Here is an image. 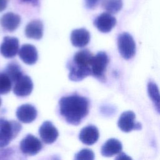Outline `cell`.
Here are the masks:
<instances>
[{
  "label": "cell",
  "mask_w": 160,
  "mask_h": 160,
  "mask_svg": "<svg viewBox=\"0 0 160 160\" xmlns=\"http://www.w3.org/2000/svg\"><path fill=\"white\" fill-rule=\"evenodd\" d=\"M59 112L66 121L77 126L89 112V100L78 94L62 97L59 101Z\"/></svg>",
  "instance_id": "obj_1"
},
{
  "label": "cell",
  "mask_w": 160,
  "mask_h": 160,
  "mask_svg": "<svg viewBox=\"0 0 160 160\" xmlns=\"http://www.w3.org/2000/svg\"><path fill=\"white\" fill-rule=\"evenodd\" d=\"M92 53L87 49L78 51L71 61L67 64L69 72V79L72 81H80L91 75V62Z\"/></svg>",
  "instance_id": "obj_2"
},
{
  "label": "cell",
  "mask_w": 160,
  "mask_h": 160,
  "mask_svg": "<svg viewBox=\"0 0 160 160\" xmlns=\"http://www.w3.org/2000/svg\"><path fill=\"white\" fill-rule=\"evenodd\" d=\"M22 128L16 121H8L0 118V148H4L15 138Z\"/></svg>",
  "instance_id": "obj_3"
},
{
  "label": "cell",
  "mask_w": 160,
  "mask_h": 160,
  "mask_svg": "<svg viewBox=\"0 0 160 160\" xmlns=\"http://www.w3.org/2000/svg\"><path fill=\"white\" fill-rule=\"evenodd\" d=\"M109 63L108 54L104 51L98 52L93 56L91 62V71L92 76L98 79L99 81H104L105 71Z\"/></svg>",
  "instance_id": "obj_4"
},
{
  "label": "cell",
  "mask_w": 160,
  "mask_h": 160,
  "mask_svg": "<svg viewBox=\"0 0 160 160\" xmlns=\"http://www.w3.org/2000/svg\"><path fill=\"white\" fill-rule=\"evenodd\" d=\"M118 47L121 56L125 59L132 58L136 53V44L132 36L124 32L118 37Z\"/></svg>",
  "instance_id": "obj_5"
},
{
  "label": "cell",
  "mask_w": 160,
  "mask_h": 160,
  "mask_svg": "<svg viewBox=\"0 0 160 160\" xmlns=\"http://www.w3.org/2000/svg\"><path fill=\"white\" fill-rule=\"evenodd\" d=\"M41 141L32 134H29L20 142V150L25 155L34 156L42 149Z\"/></svg>",
  "instance_id": "obj_6"
},
{
  "label": "cell",
  "mask_w": 160,
  "mask_h": 160,
  "mask_svg": "<svg viewBox=\"0 0 160 160\" xmlns=\"http://www.w3.org/2000/svg\"><path fill=\"white\" fill-rule=\"evenodd\" d=\"M135 118L136 115L131 111L122 112L118 121L119 128L125 132H129L132 130H140L142 128L141 124L135 122Z\"/></svg>",
  "instance_id": "obj_7"
},
{
  "label": "cell",
  "mask_w": 160,
  "mask_h": 160,
  "mask_svg": "<svg viewBox=\"0 0 160 160\" xmlns=\"http://www.w3.org/2000/svg\"><path fill=\"white\" fill-rule=\"evenodd\" d=\"M39 134L46 144H52L57 139L59 132L57 128L49 121L44 122L39 129Z\"/></svg>",
  "instance_id": "obj_8"
},
{
  "label": "cell",
  "mask_w": 160,
  "mask_h": 160,
  "mask_svg": "<svg viewBox=\"0 0 160 160\" xmlns=\"http://www.w3.org/2000/svg\"><path fill=\"white\" fill-rule=\"evenodd\" d=\"M116 24V18L107 12L101 14L94 21V25L99 31L104 33L111 31Z\"/></svg>",
  "instance_id": "obj_9"
},
{
  "label": "cell",
  "mask_w": 160,
  "mask_h": 160,
  "mask_svg": "<svg viewBox=\"0 0 160 160\" xmlns=\"http://www.w3.org/2000/svg\"><path fill=\"white\" fill-rule=\"evenodd\" d=\"M19 51V40L17 38L6 36L1 44V54L6 58L14 57Z\"/></svg>",
  "instance_id": "obj_10"
},
{
  "label": "cell",
  "mask_w": 160,
  "mask_h": 160,
  "mask_svg": "<svg viewBox=\"0 0 160 160\" xmlns=\"http://www.w3.org/2000/svg\"><path fill=\"white\" fill-rule=\"evenodd\" d=\"M32 89L33 83L30 77L22 75L15 82L13 92L17 96L25 97L31 93Z\"/></svg>",
  "instance_id": "obj_11"
},
{
  "label": "cell",
  "mask_w": 160,
  "mask_h": 160,
  "mask_svg": "<svg viewBox=\"0 0 160 160\" xmlns=\"http://www.w3.org/2000/svg\"><path fill=\"white\" fill-rule=\"evenodd\" d=\"M16 117L23 123H30L34 121L38 114L34 106L30 104H24L19 106L16 110Z\"/></svg>",
  "instance_id": "obj_12"
},
{
  "label": "cell",
  "mask_w": 160,
  "mask_h": 160,
  "mask_svg": "<svg viewBox=\"0 0 160 160\" xmlns=\"http://www.w3.org/2000/svg\"><path fill=\"white\" fill-rule=\"evenodd\" d=\"M19 58L26 64L32 65L35 64L38 59L36 48L32 44H24L18 51Z\"/></svg>",
  "instance_id": "obj_13"
},
{
  "label": "cell",
  "mask_w": 160,
  "mask_h": 160,
  "mask_svg": "<svg viewBox=\"0 0 160 160\" xmlns=\"http://www.w3.org/2000/svg\"><path fill=\"white\" fill-rule=\"evenodd\" d=\"M99 136V130L93 125H88L83 128L79 134V140L86 145L94 144L98 141Z\"/></svg>",
  "instance_id": "obj_14"
},
{
  "label": "cell",
  "mask_w": 160,
  "mask_h": 160,
  "mask_svg": "<svg viewBox=\"0 0 160 160\" xmlns=\"http://www.w3.org/2000/svg\"><path fill=\"white\" fill-rule=\"evenodd\" d=\"M90 41V34L84 28L74 29L71 34L72 44L77 48H82L86 46Z\"/></svg>",
  "instance_id": "obj_15"
},
{
  "label": "cell",
  "mask_w": 160,
  "mask_h": 160,
  "mask_svg": "<svg viewBox=\"0 0 160 160\" xmlns=\"http://www.w3.org/2000/svg\"><path fill=\"white\" fill-rule=\"evenodd\" d=\"M122 146L117 139H109L101 147V153L104 157H112L121 152Z\"/></svg>",
  "instance_id": "obj_16"
},
{
  "label": "cell",
  "mask_w": 160,
  "mask_h": 160,
  "mask_svg": "<svg viewBox=\"0 0 160 160\" xmlns=\"http://www.w3.org/2000/svg\"><path fill=\"white\" fill-rule=\"evenodd\" d=\"M21 23V17L14 12H9L4 14L1 18L2 27L6 31L12 32L15 31Z\"/></svg>",
  "instance_id": "obj_17"
},
{
  "label": "cell",
  "mask_w": 160,
  "mask_h": 160,
  "mask_svg": "<svg viewBox=\"0 0 160 160\" xmlns=\"http://www.w3.org/2000/svg\"><path fill=\"white\" fill-rule=\"evenodd\" d=\"M43 24L40 20H33L29 22L25 28V34L28 38L40 39L43 36Z\"/></svg>",
  "instance_id": "obj_18"
},
{
  "label": "cell",
  "mask_w": 160,
  "mask_h": 160,
  "mask_svg": "<svg viewBox=\"0 0 160 160\" xmlns=\"http://www.w3.org/2000/svg\"><path fill=\"white\" fill-rule=\"evenodd\" d=\"M9 78L12 82H15L23 74L21 67L16 62H11L8 64L4 72Z\"/></svg>",
  "instance_id": "obj_19"
},
{
  "label": "cell",
  "mask_w": 160,
  "mask_h": 160,
  "mask_svg": "<svg viewBox=\"0 0 160 160\" xmlns=\"http://www.w3.org/2000/svg\"><path fill=\"white\" fill-rule=\"evenodd\" d=\"M102 8L110 14H115L119 12L122 7V0H101Z\"/></svg>",
  "instance_id": "obj_20"
},
{
  "label": "cell",
  "mask_w": 160,
  "mask_h": 160,
  "mask_svg": "<svg viewBox=\"0 0 160 160\" xmlns=\"http://www.w3.org/2000/svg\"><path fill=\"white\" fill-rule=\"evenodd\" d=\"M148 92L156 111L159 112V93L157 85L154 82L149 81L148 84Z\"/></svg>",
  "instance_id": "obj_21"
},
{
  "label": "cell",
  "mask_w": 160,
  "mask_h": 160,
  "mask_svg": "<svg viewBox=\"0 0 160 160\" xmlns=\"http://www.w3.org/2000/svg\"><path fill=\"white\" fill-rule=\"evenodd\" d=\"M12 88V81L5 72H0V94L8 93Z\"/></svg>",
  "instance_id": "obj_22"
},
{
  "label": "cell",
  "mask_w": 160,
  "mask_h": 160,
  "mask_svg": "<svg viewBox=\"0 0 160 160\" xmlns=\"http://www.w3.org/2000/svg\"><path fill=\"white\" fill-rule=\"evenodd\" d=\"M74 159L76 160H93L94 154L92 150L84 148L75 154Z\"/></svg>",
  "instance_id": "obj_23"
},
{
  "label": "cell",
  "mask_w": 160,
  "mask_h": 160,
  "mask_svg": "<svg viewBox=\"0 0 160 160\" xmlns=\"http://www.w3.org/2000/svg\"><path fill=\"white\" fill-rule=\"evenodd\" d=\"M101 0H84V4L87 9H93L101 2Z\"/></svg>",
  "instance_id": "obj_24"
},
{
  "label": "cell",
  "mask_w": 160,
  "mask_h": 160,
  "mask_svg": "<svg viewBox=\"0 0 160 160\" xmlns=\"http://www.w3.org/2000/svg\"><path fill=\"white\" fill-rule=\"evenodd\" d=\"M9 0H0V12L3 11L7 7Z\"/></svg>",
  "instance_id": "obj_25"
},
{
  "label": "cell",
  "mask_w": 160,
  "mask_h": 160,
  "mask_svg": "<svg viewBox=\"0 0 160 160\" xmlns=\"http://www.w3.org/2000/svg\"><path fill=\"white\" fill-rule=\"evenodd\" d=\"M116 159H131V158L125 153L120 152L118 154V156L116 158Z\"/></svg>",
  "instance_id": "obj_26"
},
{
  "label": "cell",
  "mask_w": 160,
  "mask_h": 160,
  "mask_svg": "<svg viewBox=\"0 0 160 160\" xmlns=\"http://www.w3.org/2000/svg\"><path fill=\"white\" fill-rule=\"evenodd\" d=\"M21 2H28V3H32V4H36L38 2V0H20Z\"/></svg>",
  "instance_id": "obj_27"
},
{
  "label": "cell",
  "mask_w": 160,
  "mask_h": 160,
  "mask_svg": "<svg viewBox=\"0 0 160 160\" xmlns=\"http://www.w3.org/2000/svg\"><path fill=\"white\" fill-rule=\"evenodd\" d=\"M1 99L0 98V106H1Z\"/></svg>",
  "instance_id": "obj_28"
}]
</instances>
